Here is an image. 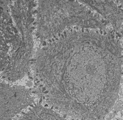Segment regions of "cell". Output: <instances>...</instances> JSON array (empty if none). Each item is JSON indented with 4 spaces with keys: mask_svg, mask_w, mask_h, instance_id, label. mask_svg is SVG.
I'll list each match as a JSON object with an SVG mask.
<instances>
[{
    "mask_svg": "<svg viewBox=\"0 0 123 120\" xmlns=\"http://www.w3.org/2000/svg\"><path fill=\"white\" fill-rule=\"evenodd\" d=\"M91 39L85 31L68 32L33 62L41 100L78 120H103L120 91L118 63L92 47Z\"/></svg>",
    "mask_w": 123,
    "mask_h": 120,
    "instance_id": "6da1fadb",
    "label": "cell"
},
{
    "mask_svg": "<svg viewBox=\"0 0 123 120\" xmlns=\"http://www.w3.org/2000/svg\"><path fill=\"white\" fill-rule=\"evenodd\" d=\"M38 5L37 35L41 40L51 39L70 27L92 26L90 11L81 1L41 0Z\"/></svg>",
    "mask_w": 123,
    "mask_h": 120,
    "instance_id": "7a4b0ae2",
    "label": "cell"
},
{
    "mask_svg": "<svg viewBox=\"0 0 123 120\" xmlns=\"http://www.w3.org/2000/svg\"><path fill=\"white\" fill-rule=\"evenodd\" d=\"M32 17L27 13L18 14L13 17L15 25L20 28L22 33L19 46L11 54L7 67L8 72L14 75H24L29 70L34 45Z\"/></svg>",
    "mask_w": 123,
    "mask_h": 120,
    "instance_id": "3957f363",
    "label": "cell"
},
{
    "mask_svg": "<svg viewBox=\"0 0 123 120\" xmlns=\"http://www.w3.org/2000/svg\"><path fill=\"white\" fill-rule=\"evenodd\" d=\"M31 91L21 86L0 80V120H13L14 117L34 103Z\"/></svg>",
    "mask_w": 123,
    "mask_h": 120,
    "instance_id": "277c9868",
    "label": "cell"
},
{
    "mask_svg": "<svg viewBox=\"0 0 123 120\" xmlns=\"http://www.w3.org/2000/svg\"><path fill=\"white\" fill-rule=\"evenodd\" d=\"M10 3V1L0 0V71L8 65L11 54L18 48L21 38L11 15Z\"/></svg>",
    "mask_w": 123,
    "mask_h": 120,
    "instance_id": "5b68a950",
    "label": "cell"
},
{
    "mask_svg": "<svg viewBox=\"0 0 123 120\" xmlns=\"http://www.w3.org/2000/svg\"><path fill=\"white\" fill-rule=\"evenodd\" d=\"M31 106L29 111L13 120H67L51 108L43 107L40 103Z\"/></svg>",
    "mask_w": 123,
    "mask_h": 120,
    "instance_id": "8992f818",
    "label": "cell"
}]
</instances>
